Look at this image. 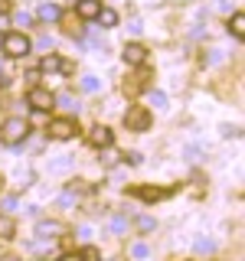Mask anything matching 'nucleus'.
<instances>
[{
    "label": "nucleus",
    "instance_id": "obj_6",
    "mask_svg": "<svg viewBox=\"0 0 245 261\" xmlns=\"http://www.w3.org/2000/svg\"><path fill=\"white\" fill-rule=\"evenodd\" d=\"M88 144H92V147H111L114 144V134L105 124H98V127L88 130Z\"/></svg>",
    "mask_w": 245,
    "mask_h": 261
},
{
    "label": "nucleus",
    "instance_id": "obj_18",
    "mask_svg": "<svg viewBox=\"0 0 245 261\" xmlns=\"http://www.w3.org/2000/svg\"><path fill=\"white\" fill-rule=\"evenodd\" d=\"M82 88H85V92H98V88H102V82H98L95 75H85V79H82Z\"/></svg>",
    "mask_w": 245,
    "mask_h": 261
},
{
    "label": "nucleus",
    "instance_id": "obj_4",
    "mask_svg": "<svg viewBox=\"0 0 245 261\" xmlns=\"http://www.w3.org/2000/svg\"><path fill=\"white\" fill-rule=\"evenodd\" d=\"M79 124L72 118H56L53 124H49V137H56V141H69V137H76Z\"/></svg>",
    "mask_w": 245,
    "mask_h": 261
},
{
    "label": "nucleus",
    "instance_id": "obj_10",
    "mask_svg": "<svg viewBox=\"0 0 245 261\" xmlns=\"http://www.w3.org/2000/svg\"><path fill=\"white\" fill-rule=\"evenodd\" d=\"M39 20H43V23H56V20H59V16H62V7H56V4H43V7H39Z\"/></svg>",
    "mask_w": 245,
    "mask_h": 261
},
{
    "label": "nucleus",
    "instance_id": "obj_24",
    "mask_svg": "<svg viewBox=\"0 0 245 261\" xmlns=\"http://www.w3.org/2000/svg\"><path fill=\"white\" fill-rule=\"evenodd\" d=\"M10 13V0H0V16H7Z\"/></svg>",
    "mask_w": 245,
    "mask_h": 261
},
{
    "label": "nucleus",
    "instance_id": "obj_1",
    "mask_svg": "<svg viewBox=\"0 0 245 261\" xmlns=\"http://www.w3.org/2000/svg\"><path fill=\"white\" fill-rule=\"evenodd\" d=\"M4 53L10 56V59H23V56L33 49V43H30V36L23 30H13V33H4Z\"/></svg>",
    "mask_w": 245,
    "mask_h": 261
},
{
    "label": "nucleus",
    "instance_id": "obj_25",
    "mask_svg": "<svg viewBox=\"0 0 245 261\" xmlns=\"http://www.w3.org/2000/svg\"><path fill=\"white\" fill-rule=\"evenodd\" d=\"M0 186H4V176H0Z\"/></svg>",
    "mask_w": 245,
    "mask_h": 261
},
{
    "label": "nucleus",
    "instance_id": "obj_3",
    "mask_svg": "<svg viewBox=\"0 0 245 261\" xmlns=\"http://www.w3.org/2000/svg\"><path fill=\"white\" fill-rule=\"evenodd\" d=\"M125 124H128V130H147L151 127V111H147L144 105H134V108H128V114H125Z\"/></svg>",
    "mask_w": 245,
    "mask_h": 261
},
{
    "label": "nucleus",
    "instance_id": "obj_23",
    "mask_svg": "<svg viewBox=\"0 0 245 261\" xmlns=\"http://www.w3.org/2000/svg\"><path fill=\"white\" fill-rule=\"evenodd\" d=\"M59 101H62V108H76V111H79V105H76V101H72V95H62V98H59Z\"/></svg>",
    "mask_w": 245,
    "mask_h": 261
},
{
    "label": "nucleus",
    "instance_id": "obj_21",
    "mask_svg": "<svg viewBox=\"0 0 245 261\" xmlns=\"http://www.w3.org/2000/svg\"><path fill=\"white\" fill-rule=\"evenodd\" d=\"M131 255H134V258H147V245H134V248H131Z\"/></svg>",
    "mask_w": 245,
    "mask_h": 261
},
{
    "label": "nucleus",
    "instance_id": "obj_16",
    "mask_svg": "<svg viewBox=\"0 0 245 261\" xmlns=\"http://www.w3.org/2000/svg\"><path fill=\"white\" fill-rule=\"evenodd\" d=\"M79 258H82V261H102V251H98L95 245H85V248L79 251Z\"/></svg>",
    "mask_w": 245,
    "mask_h": 261
},
{
    "label": "nucleus",
    "instance_id": "obj_17",
    "mask_svg": "<svg viewBox=\"0 0 245 261\" xmlns=\"http://www.w3.org/2000/svg\"><path fill=\"white\" fill-rule=\"evenodd\" d=\"M111 232H114V235L128 232V219H125V216H114V219H111Z\"/></svg>",
    "mask_w": 245,
    "mask_h": 261
},
{
    "label": "nucleus",
    "instance_id": "obj_7",
    "mask_svg": "<svg viewBox=\"0 0 245 261\" xmlns=\"http://www.w3.org/2000/svg\"><path fill=\"white\" fill-rule=\"evenodd\" d=\"M121 56H125V62H128V65H144V62H147V49H144L141 43H128Z\"/></svg>",
    "mask_w": 245,
    "mask_h": 261
},
{
    "label": "nucleus",
    "instance_id": "obj_8",
    "mask_svg": "<svg viewBox=\"0 0 245 261\" xmlns=\"http://www.w3.org/2000/svg\"><path fill=\"white\" fill-rule=\"evenodd\" d=\"M98 10H102V0H79L76 4V13L82 16V20H95Z\"/></svg>",
    "mask_w": 245,
    "mask_h": 261
},
{
    "label": "nucleus",
    "instance_id": "obj_5",
    "mask_svg": "<svg viewBox=\"0 0 245 261\" xmlns=\"http://www.w3.org/2000/svg\"><path fill=\"white\" fill-rule=\"evenodd\" d=\"M27 105H33L36 111H49L56 105V98H53V92H46V88H30V92H27Z\"/></svg>",
    "mask_w": 245,
    "mask_h": 261
},
{
    "label": "nucleus",
    "instance_id": "obj_15",
    "mask_svg": "<svg viewBox=\"0 0 245 261\" xmlns=\"http://www.w3.org/2000/svg\"><path fill=\"white\" fill-rule=\"evenodd\" d=\"M13 232H16L13 219L10 216H0V239H13Z\"/></svg>",
    "mask_w": 245,
    "mask_h": 261
},
{
    "label": "nucleus",
    "instance_id": "obj_11",
    "mask_svg": "<svg viewBox=\"0 0 245 261\" xmlns=\"http://www.w3.org/2000/svg\"><path fill=\"white\" fill-rule=\"evenodd\" d=\"M134 196H141V199H147V202H157V199H163V196H167V190H151V186H137Z\"/></svg>",
    "mask_w": 245,
    "mask_h": 261
},
{
    "label": "nucleus",
    "instance_id": "obj_19",
    "mask_svg": "<svg viewBox=\"0 0 245 261\" xmlns=\"http://www.w3.org/2000/svg\"><path fill=\"white\" fill-rule=\"evenodd\" d=\"M147 98H151V105H154V108H163V105H167V95H163V92H151Z\"/></svg>",
    "mask_w": 245,
    "mask_h": 261
},
{
    "label": "nucleus",
    "instance_id": "obj_13",
    "mask_svg": "<svg viewBox=\"0 0 245 261\" xmlns=\"http://www.w3.org/2000/svg\"><path fill=\"white\" fill-rule=\"evenodd\" d=\"M95 20L102 23V27H118V13H114V10H108V7H102Z\"/></svg>",
    "mask_w": 245,
    "mask_h": 261
},
{
    "label": "nucleus",
    "instance_id": "obj_14",
    "mask_svg": "<svg viewBox=\"0 0 245 261\" xmlns=\"http://www.w3.org/2000/svg\"><path fill=\"white\" fill-rule=\"evenodd\" d=\"M36 232H39V235H46V239H56V235L62 232V225H59V222H39V225H36Z\"/></svg>",
    "mask_w": 245,
    "mask_h": 261
},
{
    "label": "nucleus",
    "instance_id": "obj_20",
    "mask_svg": "<svg viewBox=\"0 0 245 261\" xmlns=\"http://www.w3.org/2000/svg\"><path fill=\"white\" fill-rule=\"evenodd\" d=\"M13 23H16V27H30L33 16H30V13H16V16H13Z\"/></svg>",
    "mask_w": 245,
    "mask_h": 261
},
{
    "label": "nucleus",
    "instance_id": "obj_2",
    "mask_svg": "<svg viewBox=\"0 0 245 261\" xmlns=\"http://www.w3.org/2000/svg\"><path fill=\"white\" fill-rule=\"evenodd\" d=\"M30 134V124L27 118H7L4 127H0V137H4V144H23V137Z\"/></svg>",
    "mask_w": 245,
    "mask_h": 261
},
{
    "label": "nucleus",
    "instance_id": "obj_22",
    "mask_svg": "<svg viewBox=\"0 0 245 261\" xmlns=\"http://www.w3.org/2000/svg\"><path fill=\"white\" fill-rule=\"evenodd\" d=\"M196 251H212V242L209 239H200V242H196Z\"/></svg>",
    "mask_w": 245,
    "mask_h": 261
},
{
    "label": "nucleus",
    "instance_id": "obj_9",
    "mask_svg": "<svg viewBox=\"0 0 245 261\" xmlns=\"http://www.w3.org/2000/svg\"><path fill=\"white\" fill-rule=\"evenodd\" d=\"M43 72H65V75H69V72H72V62H62L56 53H49L46 59H43Z\"/></svg>",
    "mask_w": 245,
    "mask_h": 261
},
{
    "label": "nucleus",
    "instance_id": "obj_12",
    "mask_svg": "<svg viewBox=\"0 0 245 261\" xmlns=\"http://www.w3.org/2000/svg\"><path fill=\"white\" fill-rule=\"evenodd\" d=\"M229 33H232L235 39H242V36H245V16H242V13H235L232 20H229Z\"/></svg>",
    "mask_w": 245,
    "mask_h": 261
}]
</instances>
